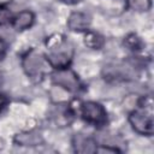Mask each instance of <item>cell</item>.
Instances as JSON below:
<instances>
[{
    "label": "cell",
    "mask_w": 154,
    "mask_h": 154,
    "mask_svg": "<svg viewBox=\"0 0 154 154\" xmlns=\"http://www.w3.org/2000/svg\"><path fill=\"white\" fill-rule=\"evenodd\" d=\"M129 122L132 129L140 135L150 136L154 132V122L152 111H134L129 116Z\"/></svg>",
    "instance_id": "6da1fadb"
},
{
    "label": "cell",
    "mask_w": 154,
    "mask_h": 154,
    "mask_svg": "<svg viewBox=\"0 0 154 154\" xmlns=\"http://www.w3.org/2000/svg\"><path fill=\"white\" fill-rule=\"evenodd\" d=\"M71 57H72V49L67 47V45L63 40L58 45L51 47V52L47 55V61L58 70V69L67 67V65L71 61Z\"/></svg>",
    "instance_id": "7a4b0ae2"
},
{
    "label": "cell",
    "mask_w": 154,
    "mask_h": 154,
    "mask_svg": "<svg viewBox=\"0 0 154 154\" xmlns=\"http://www.w3.org/2000/svg\"><path fill=\"white\" fill-rule=\"evenodd\" d=\"M53 83L65 90L69 91H77L79 89V81L73 71L67 67L58 69L52 76Z\"/></svg>",
    "instance_id": "3957f363"
},
{
    "label": "cell",
    "mask_w": 154,
    "mask_h": 154,
    "mask_svg": "<svg viewBox=\"0 0 154 154\" xmlns=\"http://www.w3.org/2000/svg\"><path fill=\"white\" fill-rule=\"evenodd\" d=\"M82 117L84 120L88 123L95 124V125H101L106 122V111L105 108L94 101H87L82 105L81 108Z\"/></svg>",
    "instance_id": "277c9868"
},
{
    "label": "cell",
    "mask_w": 154,
    "mask_h": 154,
    "mask_svg": "<svg viewBox=\"0 0 154 154\" xmlns=\"http://www.w3.org/2000/svg\"><path fill=\"white\" fill-rule=\"evenodd\" d=\"M23 67L28 76L32 78L41 77L45 70V59L36 51H30L23 58Z\"/></svg>",
    "instance_id": "5b68a950"
},
{
    "label": "cell",
    "mask_w": 154,
    "mask_h": 154,
    "mask_svg": "<svg viewBox=\"0 0 154 154\" xmlns=\"http://www.w3.org/2000/svg\"><path fill=\"white\" fill-rule=\"evenodd\" d=\"M90 25V17L83 12H72L67 19V26L72 31H84Z\"/></svg>",
    "instance_id": "8992f818"
},
{
    "label": "cell",
    "mask_w": 154,
    "mask_h": 154,
    "mask_svg": "<svg viewBox=\"0 0 154 154\" xmlns=\"http://www.w3.org/2000/svg\"><path fill=\"white\" fill-rule=\"evenodd\" d=\"M73 148L77 153H96V142L90 138V137H85L82 135H76L73 137Z\"/></svg>",
    "instance_id": "52a82bcc"
},
{
    "label": "cell",
    "mask_w": 154,
    "mask_h": 154,
    "mask_svg": "<svg viewBox=\"0 0 154 154\" xmlns=\"http://www.w3.org/2000/svg\"><path fill=\"white\" fill-rule=\"evenodd\" d=\"M34 13L31 11H22L12 19V26L16 30H24L32 25Z\"/></svg>",
    "instance_id": "ba28073f"
},
{
    "label": "cell",
    "mask_w": 154,
    "mask_h": 154,
    "mask_svg": "<svg viewBox=\"0 0 154 154\" xmlns=\"http://www.w3.org/2000/svg\"><path fill=\"white\" fill-rule=\"evenodd\" d=\"M42 141L41 135L37 132H26L18 135L16 137V142L22 146H36Z\"/></svg>",
    "instance_id": "9c48e42d"
},
{
    "label": "cell",
    "mask_w": 154,
    "mask_h": 154,
    "mask_svg": "<svg viewBox=\"0 0 154 154\" xmlns=\"http://www.w3.org/2000/svg\"><path fill=\"white\" fill-rule=\"evenodd\" d=\"M84 43L89 48L99 49L103 45V37L100 34L95 32V31H88L84 35Z\"/></svg>",
    "instance_id": "30bf717a"
},
{
    "label": "cell",
    "mask_w": 154,
    "mask_h": 154,
    "mask_svg": "<svg viewBox=\"0 0 154 154\" xmlns=\"http://www.w3.org/2000/svg\"><path fill=\"white\" fill-rule=\"evenodd\" d=\"M128 6L131 10L142 12V11H148L152 6V1L150 0H126Z\"/></svg>",
    "instance_id": "8fae6325"
},
{
    "label": "cell",
    "mask_w": 154,
    "mask_h": 154,
    "mask_svg": "<svg viewBox=\"0 0 154 154\" xmlns=\"http://www.w3.org/2000/svg\"><path fill=\"white\" fill-rule=\"evenodd\" d=\"M124 43H125V46H126L128 48L134 49V51L140 49V47H141V45H142V43H141V40H140L135 34L128 35L126 38H125V41H124Z\"/></svg>",
    "instance_id": "7c38bea8"
},
{
    "label": "cell",
    "mask_w": 154,
    "mask_h": 154,
    "mask_svg": "<svg viewBox=\"0 0 154 154\" xmlns=\"http://www.w3.org/2000/svg\"><path fill=\"white\" fill-rule=\"evenodd\" d=\"M120 150L117 149V148H111V147H107V146H101V147H97L96 148V153H119Z\"/></svg>",
    "instance_id": "4fadbf2b"
},
{
    "label": "cell",
    "mask_w": 154,
    "mask_h": 154,
    "mask_svg": "<svg viewBox=\"0 0 154 154\" xmlns=\"http://www.w3.org/2000/svg\"><path fill=\"white\" fill-rule=\"evenodd\" d=\"M7 19H10V12L4 7H0V24L5 23Z\"/></svg>",
    "instance_id": "5bb4252c"
},
{
    "label": "cell",
    "mask_w": 154,
    "mask_h": 154,
    "mask_svg": "<svg viewBox=\"0 0 154 154\" xmlns=\"http://www.w3.org/2000/svg\"><path fill=\"white\" fill-rule=\"evenodd\" d=\"M5 53H6V45H5V42L0 38V60H2Z\"/></svg>",
    "instance_id": "9a60e30c"
},
{
    "label": "cell",
    "mask_w": 154,
    "mask_h": 154,
    "mask_svg": "<svg viewBox=\"0 0 154 154\" xmlns=\"http://www.w3.org/2000/svg\"><path fill=\"white\" fill-rule=\"evenodd\" d=\"M7 103V99H6V96H4L2 94H0V111L4 108V106Z\"/></svg>",
    "instance_id": "2e32d148"
},
{
    "label": "cell",
    "mask_w": 154,
    "mask_h": 154,
    "mask_svg": "<svg viewBox=\"0 0 154 154\" xmlns=\"http://www.w3.org/2000/svg\"><path fill=\"white\" fill-rule=\"evenodd\" d=\"M60 1H63V2H65V4L73 5V4H77V2H79V1H82V0H60Z\"/></svg>",
    "instance_id": "e0dca14e"
}]
</instances>
